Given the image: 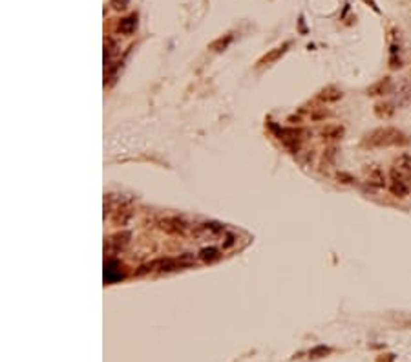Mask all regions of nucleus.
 I'll return each instance as SVG.
<instances>
[{
    "mask_svg": "<svg viewBox=\"0 0 411 362\" xmlns=\"http://www.w3.org/2000/svg\"><path fill=\"white\" fill-rule=\"evenodd\" d=\"M410 176L404 174L400 169H391V172H389V190H391V194L393 196H397V198H408L411 192V185H410V180H408Z\"/></svg>",
    "mask_w": 411,
    "mask_h": 362,
    "instance_id": "2",
    "label": "nucleus"
},
{
    "mask_svg": "<svg viewBox=\"0 0 411 362\" xmlns=\"http://www.w3.org/2000/svg\"><path fill=\"white\" fill-rule=\"evenodd\" d=\"M112 6L115 9H124L128 6V0H112Z\"/></svg>",
    "mask_w": 411,
    "mask_h": 362,
    "instance_id": "13",
    "label": "nucleus"
},
{
    "mask_svg": "<svg viewBox=\"0 0 411 362\" xmlns=\"http://www.w3.org/2000/svg\"><path fill=\"white\" fill-rule=\"evenodd\" d=\"M389 88H391V79L384 77V79H380L378 83H375L373 86H369V88H368V95H371V97L386 95L387 91H389Z\"/></svg>",
    "mask_w": 411,
    "mask_h": 362,
    "instance_id": "3",
    "label": "nucleus"
},
{
    "mask_svg": "<svg viewBox=\"0 0 411 362\" xmlns=\"http://www.w3.org/2000/svg\"><path fill=\"white\" fill-rule=\"evenodd\" d=\"M375 114L378 115V117H382V119H387V117H391V115L395 114V108L387 103H378L375 106Z\"/></svg>",
    "mask_w": 411,
    "mask_h": 362,
    "instance_id": "10",
    "label": "nucleus"
},
{
    "mask_svg": "<svg viewBox=\"0 0 411 362\" xmlns=\"http://www.w3.org/2000/svg\"><path fill=\"white\" fill-rule=\"evenodd\" d=\"M331 353V348H327V346H318V348H315V350L309 351V357L311 359H320V357H326Z\"/></svg>",
    "mask_w": 411,
    "mask_h": 362,
    "instance_id": "12",
    "label": "nucleus"
},
{
    "mask_svg": "<svg viewBox=\"0 0 411 362\" xmlns=\"http://www.w3.org/2000/svg\"><path fill=\"white\" fill-rule=\"evenodd\" d=\"M338 180H344L342 183H351V181H353V178H351V176H347V174H338Z\"/></svg>",
    "mask_w": 411,
    "mask_h": 362,
    "instance_id": "14",
    "label": "nucleus"
},
{
    "mask_svg": "<svg viewBox=\"0 0 411 362\" xmlns=\"http://www.w3.org/2000/svg\"><path fill=\"white\" fill-rule=\"evenodd\" d=\"M342 134H344V128L338 127V125H329L322 130V136L326 139H338L342 137Z\"/></svg>",
    "mask_w": 411,
    "mask_h": 362,
    "instance_id": "8",
    "label": "nucleus"
},
{
    "mask_svg": "<svg viewBox=\"0 0 411 362\" xmlns=\"http://www.w3.org/2000/svg\"><path fill=\"white\" fill-rule=\"evenodd\" d=\"M135 26H137V17H135V15H132V17L123 18L121 24H119V31H121V33H126V35H130V33L135 30Z\"/></svg>",
    "mask_w": 411,
    "mask_h": 362,
    "instance_id": "6",
    "label": "nucleus"
},
{
    "mask_svg": "<svg viewBox=\"0 0 411 362\" xmlns=\"http://www.w3.org/2000/svg\"><path fill=\"white\" fill-rule=\"evenodd\" d=\"M287 48H289V44H285V46H282V48H274L272 51H269V53H267L265 57H263V59L258 62V64H260V66H269V64H272V62H274V60H278L280 57L285 53V49H287Z\"/></svg>",
    "mask_w": 411,
    "mask_h": 362,
    "instance_id": "5",
    "label": "nucleus"
},
{
    "mask_svg": "<svg viewBox=\"0 0 411 362\" xmlns=\"http://www.w3.org/2000/svg\"><path fill=\"white\" fill-rule=\"evenodd\" d=\"M410 139L402 130L393 127L376 128L364 137V146L368 148H389V146H406Z\"/></svg>",
    "mask_w": 411,
    "mask_h": 362,
    "instance_id": "1",
    "label": "nucleus"
},
{
    "mask_svg": "<svg viewBox=\"0 0 411 362\" xmlns=\"http://www.w3.org/2000/svg\"><path fill=\"white\" fill-rule=\"evenodd\" d=\"M397 169H400L404 174H408L411 178V156L410 154H402L397 159Z\"/></svg>",
    "mask_w": 411,
    "mask_h": 362,
    "instance_id": "9",
    "label": "nucleus"
},
{
    "mask_svg": "<svg viewBox=\"0 0 411 362\" xmlns=\"http://www.w3.org/2000/svg\"><path fill=\"white\" fill-rule=\"evenodd\" d=\"M368 183L373 187H384V174L376 165L368 169Z\"/></svg>",
    "mask_w": 411,
    "mask_h": 362,
    "instance_id": "4",
    "label": "nucleus"
},
{
    "mask_svg": "<svg viewBox=\"0 0 411 362\" xmlns=\"http://www.w3.org/2000/svg\"><path fill=\"white\" fill-rule=\"evenodd\" d=\"M318 97H320L322 101H326V103H332V101H338L340 97H342V91L336 90V88H332V86H329V88H326Z\"/></svg>",
    "mask_w": 411,
    "mask_h": 362,
    "instance_id": "7",
    "label": "nucleus"
},
{
    "mask_svg": "<svg viewBox=\"0 0 411 362\" xmlns=\"http://www.w3.org/2000/svg\"><path fill=\"white\" fill-rule=\"evenodd\" d=\"M364 2H366V4H369V6H371V7H373V9H375V11H378V7H376L375 0H364Z\"/></svg>",
    "mask_w": 411,
    "mask_h": 362,
    "instance_id": "15",
    "label": "nucleus"
},
{
    "mask_svg": "<svg viewBox=\"0 0 411 362\" xmlns=\"http://www.w3.org/2000/svg\"><path fill=\"white\" fill-rule=\"evenodd\" d=\"M230 39H232V37L227 35L225 39L221 37V39H218V41H214V43L210 44V49H214V51H221V49H225L227 46H229Z\"/></svg>",
    "mask_w": 411,
    "mask_h": 362,
    "instance_id": "11",
    "label": "nucleus"
}]
</instances>
